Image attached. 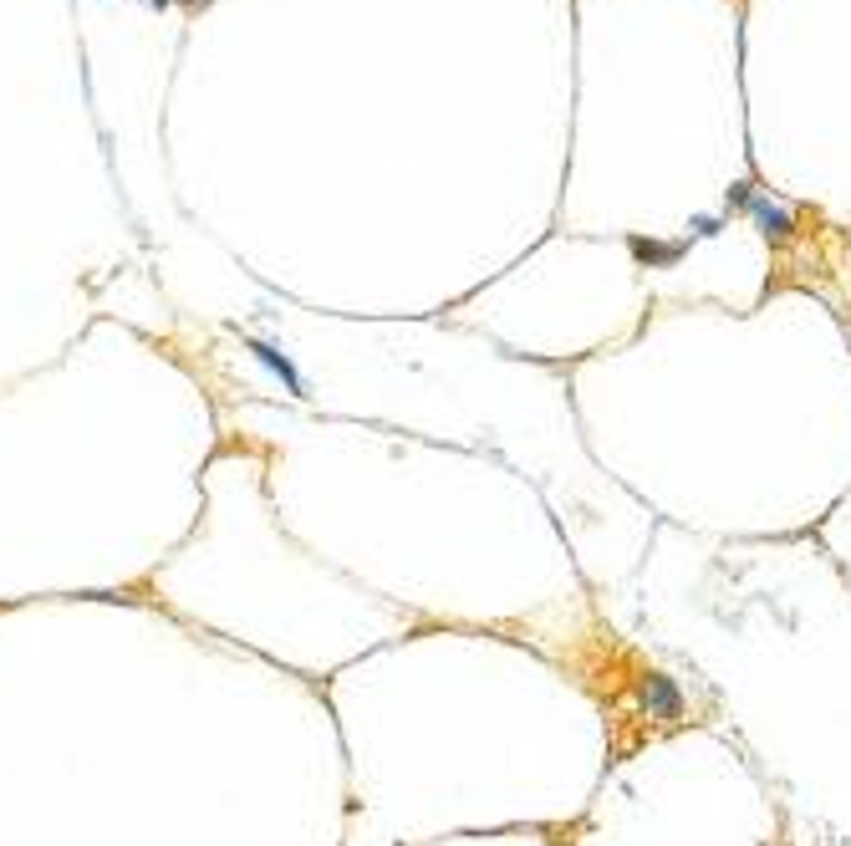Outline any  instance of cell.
<instances>
[{"instance_id": "cell-1", "label": "cell", "mask_w": 851, "mask_h": 846, "mask_svg": "<svg viewBox=\"0 0 851 846\" xmlns=\"http://www.w3.org/2000/svg\"><path fill=\"white\" fill-rule=\"evenodd\" d=\"M688 235H678V240H653V235H627V250L643 260V266H653V270H673L678 260L688 255Z\"/></svg>"}, {"instance_id": "cell-2", "label": "cell", "mask_w": 851, "mask_h": 846, "mask_svg": "<svg viewBox=\"0 0 851 846\" xmlns=\"http://www.w3.org/2000/svg\"><path fill=\"white\" fill-rule=\"evenodd\" d=\"M637 704L648 709V719H678L684 714V693H678V683L673 678H643V689H637Z\"/></svg>"}, {"instance_id": "cell-3", "label": "cell", "mask_w": 851, "mask_h": 846, "mask_svg": "<svg viewBox=\"0 0 851 846\" xmlns=\"http://www.w3.org/2000/svg\"><path fill=\"white\" fill-rule=\"evenodd\" d=\"M750 215H755V225L770 235V240H791L795 235V215L780 199H770V194L755 189V199H750Z\"/></svg>"}, {"instance_id": "cell-4", "label": "cell", "mask_w": 851, "mask_h": 846, "mask_svg": "<svg viewBox=\"0 0 851 846\" xmlns=\"http://www.w3.org/2000/svg\"><path fill=\"white\" fill-rule=\"evenodd\" d=\"M251 352H255V357H261L265 367H271V373L281 377V383L291 387V393H306V377L296 373V363H291L286 352H276V347H271V342H251Z\"/></svg>"}, {"instance_id": "cell-5", "label": "cell", "mask_w": 851, "mask_h": 846, "mask_svg": "<svg viewBox=\"0 0 851 846\" xmlns=\"http://www.w3.org/2000/svg\"><path fill=\"white\" fill-rule=\"evenodd\" d=\"M724 230V219L720 215H698L688 219V240H708V235H720Z\"/></svg>"}, {"instance_id": "cell-6", "label": "cell", "mask_w": 851, "mask_h": 846, "mask_svg": "<svg viewBox=\"0 0 851 846\" xmlns=\"http://www.w3.org/2000/svg\"><path fill=\"white\" fill-rule=\"evenodd\" d=\"M148 6H174V0H148Z\"/></svg>"}]
</instances>
